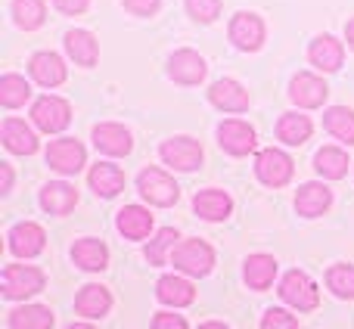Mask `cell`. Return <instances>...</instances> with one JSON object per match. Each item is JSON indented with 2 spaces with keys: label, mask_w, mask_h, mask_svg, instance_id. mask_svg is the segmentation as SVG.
Returning <instances> with one entry per match:
<instances>
[{
  "label": "cell",
  "mask_w": 354,
  "mask_h": 329,
  "mask_svg": "<svg viewBox=\"0 0 354 329\" xmlns=\"http://www.w3.org/2000/svg\"><path fill=\"white\" fill-rule=\"evenodd\" d=\"M330 289L339 299H354V267L351 264H333L330 274H326Z\"/></svg>",
  "instance_id": "obj_35"
},
{
  "label": "cell",
  "mask_w": 354,
  "mask_h": 329,
  "mask_svg": "<svg viewBox=\"0 0 354 329\" xmlns=\"http://www.w3.org/2000/svg\"><path fill=\"white\" fill-rule=\"evenodd\" d=\"M277 276V261L270 255H249L245 261V283H249L255 292H264V289L274 283Z\"/></svg>",
  "instance_id": "obj_28"
},
{
  "label": "cell",
  "mask_w": 354,
  "mask_h": 329,
  "mask_svg": "<svg viewBox=\"0 0 354 329\" xmlns=\"http://www.w3.org/2000/svg\"><path fill=\"white\" fill-rule=\"evenodd\" d=\"M28 97H31V87L25 78H19V75H3V78H0V103H3L6 109L22 106Z\"/></svg>",
  "instance_id": "obj_33"
},
{
  "label": "cell",
  "mask_w": 354,
  "mask_h": 329,
  "mask_svg": "<svg viewBox=\"0 0 354 329\" xmlns=\"http://www.w3.org/2000/svg\"><path fill=\"white\" fill-rule=\"evenodd\" d=\"M66 50H68V56H72L78 66H93V62H97V53H100L97 37H93L91 31H84V28L68 31L66 35Z\"/></svg>",
  "instance_id": "obj_24"
},
{
  "label": "cell",
  "mask_w": 354,
  "mask_h": 329,
  "mask_svg": "<svg viewBox=\"0 0 354 329\" xmlns=\"http://www.w3.org/2000/svg\"><path fill=\"white\" fill-rule=\"evenodd\" d=\"M112 308V295L106 286H97V283H91V286H84L78 292V299H75V311L81 314V317L87 320H100L106 317V311Z\"/></svg>",
  "instance_id": "obj_17"
},
{
  "label": "cell",
  "mask_w": 354,
  "mask_h": 329,
  "mask_svg": "<svg viewBox=\"0 0 354 329\" xmlns=\"http://www.w3.org/2000/svg\"><path fill=\"white\" fill-rule=\"evenodd\" d=\"M41 205H44V212H50V214H68L78 205V193H75V187H68V183L53 180L41 189Z\"/></svg>",
  "instance_id": "obj_20"
},
{
  "label": "cell",
  "mask_w": 354,
  "mask_h": 329,
  "mask_svg": "<svg viewBox=\"0 0 354 329\" xmlns=\"http://www.w3.org/2000/svg\"><path fill=\"white\" fill-rule=\"evenodd\" d=\"M174 243H177V230H171V227H165V230H159L156 233V239L147 245V261L149 264H165L168 261V252L174 249Z\"/></svg>",
  "instance_id": "obj_36"
},
{
  "label": "cell",
  "mask_w": 354,
  "mask_h": 329,
  "mask_svg": "<svg viewBox=\"0 0 354 329\" xmlns=\"http://www.w3.org/2000/svg\"><path fill=\"white\" fill-rule=\"evenodd\" d=\"M137 187H140L143 199H149L153 205H174L177 196H180V187L171 180V177L165 174L162 168H147L140 171V177H137Z\"/></svg>",
  "instance_id": "obj_4"
},
{
  "label": "cell",
  "mask_w": 354,
  "mask_h": 329,
  "mask_svg": "<svg viewBox=\"0 0 354 329\" xmlns=\"http://www.w3.org/2000/svg\"><path fill=\"white\" fill-rule=\"evenodd\" d=\"M156 295H159L162 305L187 308V305H193L196 289H193V283L183 280V276H162V280L156 283Z\"/></svg>",
  "instance_id": "obj_18"
},
{
  "label": "cell",
  "mask_w": 354,
  "mask_h": 329,
  "mask_svg": "<svg viewBox=\"0 0 354 329\" xmlns=\"http://www.w3.org/2000/svg\"><path fill=\"white\" fill-rule=\"evenodd\" d=\"M255 171H258V177H261V183H268V187H283V183H289V177H292V159H289L286 153H280V149H264L255 159Z\"/></svg>",
  "instance_id": "obj_6"
},
{
  "label": "cell",
  "mask_w": 354,
  "mask_h": 329,
  "mask_svg": "<svg viewBox=\"0 0 354 329\" xmlns=\"http://www.w3.org/2000/svg\"><path fill=\"white\" fill-rule=\"evenodd\" d=\"M53 3H56V10H59V12L78 16V12H84V10H87V3H91V0H53Z\"/></svg>",
  "instance_id": "obj_41"
},
{
  "label": "cell",
  "mask_w": 354,
  "mask_h": 329,
  "mask_svg": "<svg viewBox=\"0 0 354 329\" xmlns=\"http://www.w3.org/2000/svg\"><path fill=\"white\" fill-rule=\"evenodd\" d=\"M72 258L84 270H103L106 261H109V252H106V245L100 239H78L72 245Z\"/></svg>",
  "instance_id": "obj_26"
},
{
  "label": "cell",
  "mask_w": 354,
  "mask_h": 329,
  "mask_svg": "<svg viewBox=\"0 0 354 329\" xmlns=\"http://www.w3.org/2000/svg\"><path fill=\"white\" fill-rule=\"evenodd\" d=\"M218 143H221V149H227L230 156H245L255 149V131L245 122L230 118V122H224L218 128Z\"/></svg>",
  "instance_id": "obj_11"
},
{
  "label": "cell",
  "mask_w": 354,
  "mask_h": 329,
  "mask_svg": "<svg viewBox=\"0 0 354 329\" xmlns=\"http://www.w3.org/2000/svg\"><path fill=\"white\" fill-rule=\"evenodd\" d=\"M187 10L196 22H214L221 12V0H187Z\"/></svg>",
  "instance_id": "obj_37"
},
{
  "label": "cell",
  "mask_w": 354,
  "mask_h": 329,
  "mask_svg": "<svg viewBox=\"0 0 354 329\" xmlns=\"http://www.w3.org/2000/svg\"><path fill=\"white\" fill-rule=\"evenodd\" d=\"M205 72H208V66L196 50H177L171 56V62H168V75H171L177 84H199L205 78Z\"/></svg>",
  "instance_id": "obj_10"
},
{
  "label": "cell",
  "mask_w": 354,
  "mask_h": 329,
  "mask_svg": "<svg viewBox=\"0 0 354 329\" xmlns=\"http://www.w3.org/2000/svg\"><path fill=\"white\" fill-rule=\"evenodd\" d=\"M261 329H299V320L283 308H270V311H264Z\"/></svg>",
  "instance_id": "obj_38"
},
{
  "label": "cell",
  "mask_w": 354,
  "mask_h": 329,
  "mask_svg": "<svg viewBox=\"0 0 354 329\" xmlns=\"http://www.w3.org/2000/svg\"><path fill=\"white\" fill-rule=\"evenodd\" d=\"M330 202H333V193L324 183H305V187L299 189V196H295V208H299V214H305V218L324 214L326 208H330Z\"/></svg>",
  "instance_id": "obj_21"
},
{
  "label": "cell",
  "mask_w": 354,
  "mask_h": 329,
  "mask_svg": "<svg viewBox=\"0 0 354 329\" xmlns=\"http://www.w3.org/2000/svg\"><path fill=\"white\" fill-rule=\"evenodd\" d=\"M308 56H311V62L317 68H324V72H336V68L342 66V44H339L336 37L324 35V37H317V41H311Z\"/></svg>",
  "instance_id": "obj_25"
},
{
  "label": "cell",
  "mask_w": 354,
  "mask_h": 329,
  "mask_svg": "<svg viewBox=\"0 0 354 329\" xmlns=\"http://www.w3.org/2000/svg\"><path fill=\"white\" fill-rule=\"evenodd\" d=\"M10 187H12V168L0 162V193H10Z\"/></svg>",
  "instance_id": "obj_42"
},
{
  "label": "cell",
  "mask_w": 354,
  "mask_h": 329,
  "mask_svg": "<svg viewBox=\"0 0 354 329\" xmlns=\"http://www.w3.org/2000/svg\"><path fill=\"white\" fill-rule=\"evenodd\" d=\"M68 329H93L91 323H75V326H68Z\"/></svg>",
  "instance_id": "obj_45"
},
{
  "label": "cell",
  "mask_w": 354,
  "mask_h": 329,
  "mask_svg": "<svg viewBox=\"0 0 354 329\" xmlns=\"http://www.w3.org/2000/svg\"><path fill=\"white\" fill-rule=\"evenodd\" d=\"M91 187L97 196H118L124 189V174L109 162H100L93 164L91 171Z\"/></svg>",
  "instance_id": "obj_27"
},
{
  "label": "cell",
  "mask_w": 354,
  "mask_h": 329,
  "mask_svg": "<svg viewBox=\"0 0 354 329\" xmlns=\"http://www.w3.org/2000/svg\"><path fill=\"white\" fill-rule=\"evenodd\" d=\"M124 10H131L134 16H153L159 10V0H124Z\"/></svg>",
  "instance_id": "obj_40"
},
{
  "label": "cell",
  "mask_w": 354,
  "mask_h": 329,
  "mask_svg": "<svg viewBox=\"0 0 354 329\" xmlns=\"http://www.w3.org/2000/svg\"><path fill=\"white\" fill-rule=\"evenodd\" d=\"M44 243H47V233H44L37 224H31V220H25V224H16L10 230V249H12V255H19V258L41 255Z\"/></svg>",
  "instance_id": "obj_13"
},
{
  "label": "cell",
  "mask_w": 354,
  "mask_h": 329,
  "mask_svg": "<svg viewBox=\"0 0 354 329\" xmlns=\"http://www.w3.org/2000/svg\"><path fill=\"white\" fill-rule=\"evenodd\" d=\"M12 16H16V22L22 25V28H41L44 25V16H47V10H44V0H12Z\"/></svg>",
  "instance_id": "obj_34"
},
{
  "label": "cell",
  "mask_w": 354,
  "mask_h": 329,
  "mask_svg": "<svg viewBox=\"0 0 354 329\" xmlns=\"http://www.w3.org/2000/svg\"><path fill=\"white\" fill-rule=\"evenodd\" d=\"M326 93H330V87H326L317 75H308V72H299L292 78V84H289V97H292L301 109H317V106H324Z\"/></svg>",
  "instance_id": "obj_9"
},
{
  "label": "cell",
  "mask_w": 354,
  "mask_h": 329,
  "mask_svg": "<svg viewBox=\"0 0 354 329\" xmlns=\"http://www.w3.org/2000/svg\"><path fill=\"white\" fill-rule=\"evenodd\" d=\"M345 37H348V44H351V47H354V19H351V22H348V25H345Z\"/></svg>",
  "instance_id": "obj_43"
},
{
  "label": "cell",
  "mask_w": 354,
  "mask_h": 329,
  "mask_svg": "<svg viewBox=\"0 0 354 329\" xmlns=\"http://www.w3.org/2000/svg\"><path fill=\"white\" fill-rule=\"evenodd\" d=\"M44 289V274L31 264H6L3 267V295L12 301H22Z\"/></svg>",
  "instance_id": "obj_1"
},
{
  "label": "cell",
  "mask_w": 354,
  "mask_h": 329,
  "mask_svg": "<svg viewBox=\"0 0 354 329\" xmlns=\"http://www.w3.org/2000/svg\"><path fill=\"white\" fill-rule=\"evenodd\" d=\"M53 326V311L44 305H25L10 314V329H50Z\"/></svg>",
  "instance_id": "obj_29"
},
{
  "label": "cell",
  "mask_w": 354,
  "mask_h": 329,
  "mask_svg": "<svg viewBox=\"0 0 354 329\" xmlns=\"http://www.w3.org/2000/svg\"><path fill=\"white\" fill-rule=\"evenodd\" d=\"M47 164L59 174H78L84 168V147L78 140H53L47 147Z\"/></svg>",
  "instance_id": "obj_7"
},
{
  "label": "cell",
  "mask_w": 354,
  "mask_h": 329,
  "mask_svg": "<svg viewBox=\"0 0 354 329\" xmlns=\"http://www.w3.org/2000/svg\"><path fill=\"white\" fill-rule=\"evenodd\" d=\"M31 78L41 87H56L66 81V66L56 53H35L31 56Z\"/></svg>",
  "instance_id": "obj_19"
},
{
  "label": "cell",
  "mask_w": 354,
  "mask_h": 329,
  "mask_svg": "<svg viewBox=\"0 0 354 329\" xmlns=\"http://www.w3.org/2000/svg\"><path fill=\"white\" fill-rule=\"evenodd\" d=\"M214 264V252L202 239H187L174 249V267L189 276H205Z\"/></svg>",
  "instance_id": "obj_3"
},
{
  "label": "cell",
  "mask_w": 354,
  "mask_h": 329,
  "mask_svg": "<svg viewBox=\"0 0 354 329\" xmlns=\"http://www.w3.org/2000/svg\"><path fill=\"white\" fill-rule=\"evenodd\" d=\"M199 329H227V326L224 323H202Z\"/></svg>",
  "instance_id": "obj_44"
},
{
  "label": "cell",
  "mask_w": 354,
  "mask_h": 329,
  "mask_svg": "<svg viewBox=\"0 0 354 329\" xmlns=\"http://www.w3.org/2000/svg\"><path fill=\"white\" fill-rule=\"evenodd\" d=\"M208 100H212L218 109H224V112H245L249 109V93H245L233 78L214 81L212 91H208Z\"/></svg>",
  "instance_id": "obj_15"
},
{
  "label": "cell",
  "mask_w": 354,
  "mask_h": 329,
  "mask_svg": "<svg viewBox=\"0 0 354 329\" xmlns=\"http://www.w3.org/2000/svg\"><path fill=\"white\" fill-rule=\"evenodd\" d=\"M115 224H118V230H122V236L143 239V236H149V230H153V214L140 205H124L122 212H118Z\"/></svg>",
  "instance_id": "obj_22"
},
{
  "label": "cell",
  "mask_w": 354,
  "mask_h": 329,
  "mask_svg": "<svg viewBox=\"0 0 354 329\" xmlns=\"http://www.w3.org/2000/svg\"><path fill=\"white\" fill-rule=\"evenodd\" d=\"M0 137H3V147L10 149V153H16V156H31V153H37V137H35V131H31L25 122H19V118H6L3 128H0Z\"/></svg>",
  "instance_id": "obj_16"
},
{
  "label": "cell",
  "mask_w": 354,
  "mask_h": 329,
  "mask_svg": "<svg viewBox=\"0 0 354 329\" xmlns=\"http://www.w3.org/2000/svg\"><path fill=\"white\" fill-rule=\"evenodd\" d=\"M93 143H97L100 153L106 156H128L131 147H134V140H131L128 128H122V124H97L93 128Z\"/></svg>",
  "instance_id": "obj_14"
},
{
  "label": "cell",
  "mask_w": 354,
  "mask_h": 329,
  "mask_svg": "<svg viewBox=\"0 0 354 329\" xmlns=\"http://www.w3.org/2000/svg\"><path fill=\"white\" fill-rule=\"evenodd\" d=\"M324 122H326V131H330L336 140L348 143V147L354 143V112L351 109H345V106H333V109H326Z\"/></svg>",
  "instance_id": "obj_31"
},
{
  "label": "cell",
  "mask_w": 354,
  "mask_h": 329,
  "mask_svg": "<svg viewBox=\"0 0 354 329\" xmlns=\"http://www.w3.org/2000/svg\"><path fill=\"white\" fill-rule=\"evenodd\" d=\"M162 159L168 164H174L177 171H193L199 168L202 162V147L196 140H189V137H171V140L162 143Z\"/></svg>",
  "instance_id": "obj_8"
},
{
  "label": "cell",
  "mask_w": 354,
  "mask_h": 329,
  "mask_svg": "<svg viewBox=\"0 0 354 329\" xmlns=\"http://www.w3.org/2000/svg\"><path fill=\"white\" fill-rule=\"evenodd\" d=\"M314 168H317L324 177H330V180H339V177L348 174V156L336 147H324L317 156H314Z\"/></svg>",
  "instance_id": "obj_32"
},
{
  "label": "cell",
  "mask_w": 354,
  "mask_h": 329,
  "mask_svg": "<svg viewBox=\"0 0 354 329\" xmlns=\"http://www.w3.org/2000/svg\"><path fill=\"white\" fill-rule=\"evenodd\" d=\"M280 299L286 305H292L295 311H314L320 305L317 286L311 283V276L301 274V270H289L280 283Z\"/></svg>",
  "instance_id": "obj_2"
},
{
  "label": "cell",
  "mask_w": 354,
  "mask_h": 329,
  "mask_svg": "<svg viewBox=\"0 0 354 329\" xmlns=\"http://www.w3.org/2000/svg\"><path fill=\"white\" fill-rule=\"evenodd\" d=\"M230 41L239 50H258L264 41V22L255 12H236L230 22Z\"/></svg>",
  "instance_id": "obj_12"
},
{
  "label": "cell",
  "mask_w": 354,
  "mask_h": 329,
  "mask_svg": "<svg viewBox=\"0 0 354 329\" xmlns=\"http://www.w3.org/2000/svg\"><path fill=\"white\" fill-rule=\"evenodd\" d=\"M153 329H187V320L180 314H156Z\"/></svg>",
  "instance_id": "obj_39"
},
{
  "label": "cell",
  "mask_w": 354,
  "mask_h": 329,
  "mask_svg": "<svg viewBox=\"0 0 354 329\" xmlns=\"http://www.w3.org/2000/svg\"><path fill=\"white\" fill-rule=\"evenodd\" d=\"M31 118H35V124L41 131L59 134V131H66L68 122H72V109H68V103L59 97H41L35 103V109H31Z\"/></svg>",
  "instance_id": "obj_5"
},
{
  "label": "cell",
  "mask_w": 354,
  "mask_h": 329,
  "mask_svg": "<svg viewBox=\"0 0 354 329\" xmlns=\"http://www.w3.org/2000/svg\"><path fill=\"white\" fill-rule=\"evenodd\" d=\"M193 208H196V214L205 220H224L227 214H230L233 202H230V196L221 193V189H202V193H196Z\"/></svg>",
  "instance_id": "obj_23"
},
{
  "label": "cell",
  "mask_w": 354,
  "mask_h": 329,
  "mask_svg": "<svg viewBox=\"0 0 354 329\" xmlns=\"http://www.w3.org/2000/svg\"><path fill=\"white\" fill-rule=\"evenodd\" d=\"M277 134H280L283 143L289 147H301V143L311 137V118L308 115H299V112H286L277 124Z\"/></svg>",
  "instance_id": "obj_30"
}]
</instances>
